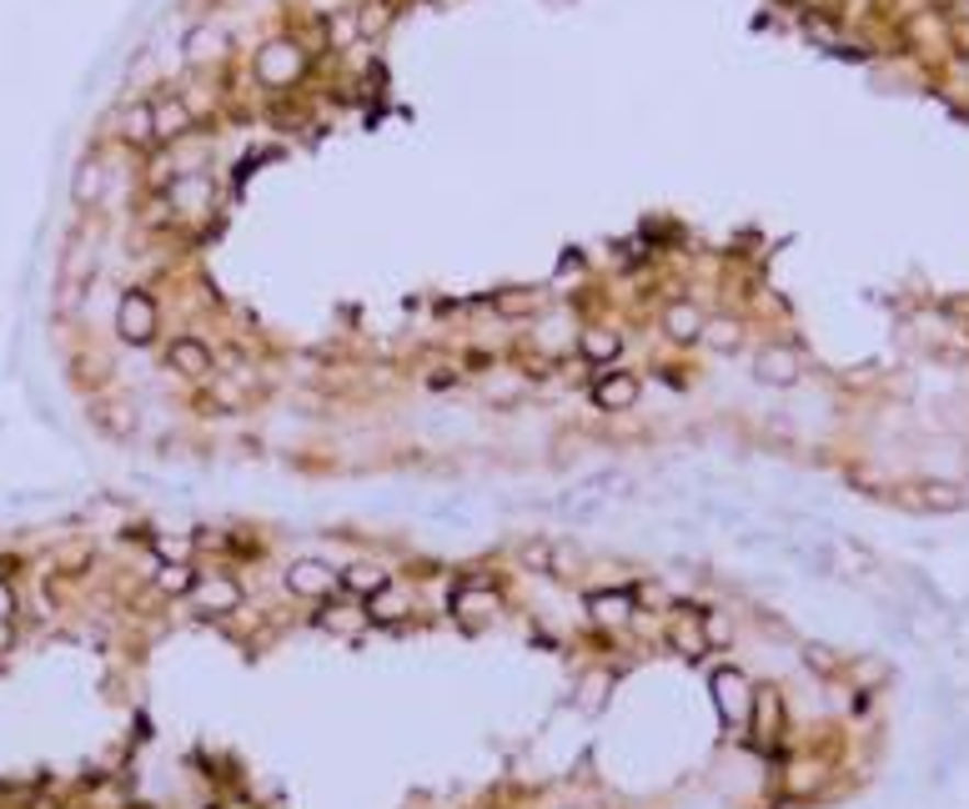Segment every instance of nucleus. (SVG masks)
Segmentation results:
<instances>
[{"label": "nucleus", "instance_id": "4", "mask_svg": "<svg viewBox=\"0 0 969 809\" xmlns=\"http://www.w3.org/2000/svg\"><path fill=\"white\" fill-rule=\"evenodd\" d=\"M448 608L458 614L462 629H483V623L493 619L497 608H503V594H497L487 578H473V584H458V588H452Z\"/></svg>", "mask_w": 969, "mask_h": 809}, {"label": "nucleus", "instance_id": "11", "mask_svg": "<svg viewBox=\"0 0 969 809\" xmlns=\"http://www.w3.org/2000/svg\"><path fill=\"white\" fill-rule=\"evenodd\" d=\"M151 121H156V142H177V136L191 132V106L181 95H161V101H151Z\"/></svg>", "mask_w": 969, "mask_h": 809}, {"label": "nucleus", "instance_id": "10", "mask_svg": "<svg viewBox=\"0 0 969 809\" xmlns=\"http://www.w3.org/2000/svg\"><path fill=\"white\" fill-rule=\"evenodd\" d=\"M407 614H413L407 588L382 584L378 594H367V623H378V629H397V623H407Z\"/></svg>", "mask_w": 969, "mask_h": 809}, {"label": "nucleus", "instance_id": "15", "mask_svg": "<svg viewBox=\"0 0 969 809\" xmlns=\"http://www.w3.org/2000/svg\"><path fill=\"white\" fill-rule=\"evenodd\" d=\"M674 649L684 659H698L709 649V629H703V614H688V604L674 614Z\"/></svg>", "mask_w": 969, "mask_h": 809}, {"label": "nucleus", "instance_id": "26", "mask_svg": "<svg viewBox=\"0 0 969 809\" xmlns=\"http://www.w3.org/2000/svg\"><path fill=\"white\" fill-rule=\"evenodd\" d=\"M11 614H15V594L5 588V578H0V619H11Z\"/></svg>", "mask_w": 969, "mask_h": 809}, {"label": "nucleus", "instance_id": "1", "mask_svg": "<svg viewBox=\"0 0 969 809\" xmlns=\"http://www.w3.org/2000/svg\"><path fill=\"white\" fill-rule=\"evenodd\" d=\"M156 333H161V307H156V297L146 286H126L116 302V337L131 347H146Z\"/></svg>", "mask_w": 969, "mask_h": 809}, {"label": "nucleus", "instance_id": "8", "mask_svg": "<svg viewBox=\"0 0 969 809\" xmlns=\"http://www.w3.org/2000/svg\"><path fill=\"white\" fill-rule=\"evenodd\" d=\"M754 378L764 382V387H793V382L804 378V368L793 358V347H764L754 358Z\"/></svg>", "mask_w": 969, "mask_h": 809}, {"label": "nucleus", "instance_id": "22", "mask_svg": "<svg viewBox=\"0 0 969 809\" xmlns=\"http://www.w3.org/2000/svg\"><path fill=\"white\" fill-rule=\"evenodd\" d=\"M518 559L528 563V569L548 573V569H553V543H528V548H522V553H518Z\"/></svg>", "mask_w": 969, "mask_h": 809}, {"label": "nucleus", "instance_id": "20", "mask_svg": "<svg viewBox=\"0 0 969 809\" xmlns=\"http://www.w3.org/2000/svg\"><path fill=\"white\" fill-rule=\"evenodd\" d=\"M387 584V573L378 569V563H357V569H342V588L347 594H378V588Z\"/></svg>", "mask_w": 969, "mask_h": 809}, {"label": "nucleus", "instance_id": "2", "mask_svg": "<svg viewBox=\"0 0 969 809\" xmlns=\"http://www.w3.org/2000/svg\"><path fill=\"white\" fill-rule=\"evenodd\" d=\"M709 689H713V709H719L723 724H744V719L754 715V684H748L739 668H719V674L709 678Z\"/></svg>", "mask_w": 969, "mask_h": 809}, {"label": "nucleus", "instance_id": "16", "mask_svg": "<svg viewBox=\"0 0 969 809\" xmlns=\"http://www.w3.org/2000/svg\"><path fill=\"white\" fill-rule=\"evenodd\" d=\"M257 71H261V81H272V86H282V81H292L296 71H302V56L292 50V41H277L272 50H261V60H257Z\"/></svg>", "mask_w": 969, "mask_h": 809}, {"label": "nucleus", "instance_id": "17", "mask_svg": "<svg viewBox=\"0 0 969 809\" xmlns=\"http://www.w3.org/2000/svg\"><path fill=\"white\" fill-rule=\"evenodd\" d=\"M71 196H76V206H95L101 196H106V167L101 161H81V171H76V181H71Z\"/></svg>", "mask_w": 969, "mask_h": 809}, {"label": "nucleus", "instance_id": "21", "mask_svg": "<svg viewBox=\"0 0 969 809\" xmlns=\"http://www.w3.org/2000/svg\"><path fill=\"white\" fill-rule=\"evenodd\" d=\"M156 588H161V594H191V588H196V573H191V563H161Z\"/></svg>", "mask_w": 969, "mask_h": 809}, {"label": "nucleus", "instance_id": "13", "mask_svg": "<svg viewBox=\"0 0 969 809\" xmlns=\"http://www.w3.org/2000/svg\"><path fill=\"white\" fill-rule=\"evenodd\" d=\"M618 352H623V337L608 333V327H588V333L578 337V358L593 362V368H613Z\"/></svg>", "mask_w": 969, "mask_h": 809}, {"label": "nucleus", "instance_id": "6", "mask_svg": "<svg viewBox=\"0 0 969 809\" xmlns=\"http://www.w3.org/2000/svg\"><path fill=\"white\" fill-rule=\"evenodd\" d=\"M588 397H593V407H604V413H623V407L639 403V378L623 368H604L593 378Z\"/></svg>", "mask_w": 969, "mask_h": 809}, {"label": "nucleus", "instance_id": "14", "mask_svg": "<svg viewBox=\"0 0 969 809\" xmlns=\"http://www.w3.org/2000/svg\"><path fill=\"white\" fill-rule=\"evenodd\" d=\"M588 608L598 623H623L639 608V594L633 588H598V594H588Z\"/></svg>", "mask_w": 969, "mask_h": 809}, {"label": "nucleus", "instance_id": "7", "mask_svg": "<svg viewBox=\"0 0 969 809\" xmlns=\"http://www.w3.org/2000/svg\"><path fill=\"white\" fill-rule=\"evenodd\" d=\"M187 598L196 614L216 619V614H232V608L241 604V588H237V578H196V588H191Z\"/></svg>", "mask_w": 969, "mask_h": 809}, {"label": "nucleus", "instance_id": "19", "mask_svg": "<svg viewBox=\"0 0 969 809\" xmlns=\"http://www.w3.org/2000/svg\"><path fill=\"white\" fill-rule=\"evenodd\" d=\"M121 136H126L131 146H151V142H156L151 101H136V106H126V116H121Z\"/></svg>", "mask_w": 969, "mask_h": 809}, {"label": "nucleus", "instance_id": "3", "mask_svg": "<svg viewBox=\"0 0 969 809\" xmlns=\"http://www.w3.org/2000/svg\"><path fill=\"white\" fill-rule=\"evenodd\" d=\"M286 588H292L296 598L327 604V598L342 594V569H331V563H322V559H296L292 569H286Z\"/></svg>", "mask_w": 969, "mask_h": 809}, {"label": "nucleus", "instance_id": "5", "mask_svg": "<svg viewBox=\"0 0 969 809\" xmlns=\"http://www.w3.org/2000/svg\"><path fill=\"white\" fill-rule=\"evenodd\" d=\"M166 368L177 372V378L187 382H206L216 372V358H212V347L202 342V337H171V347H166Z\"/></svg>", "mask_w": 969, "mask_h": 809}, {"label": "nucleus", "instance_id": "23", "mask_svg": "<svg viewBox=\"0 0 969 809\" xmlns=\"http://www.w3.org/2000/svg\"><path fill=\"white\" fill-rule=\"evenodd\" d=\"M703 629H709V649H713V643L723 649V643L733 639V623L723 619V614H703Z\"/></svg>", "mask_w": 969, "mask_h": 809}, {"label": "nucleus", "instance_id": "25", "mask_svg": "<svg viewBox=\"0 0 969 809\" xmlns=\"http://www.w3.org/2000/svg\"><path fill=\"white\" fill-rule=\"evenodd\" d=\"M719 327V347L729 352V347H739V322H713Z\"/></svg>", "mask_w": 969, "mask_h": 809}, {"label": "nucleus", "instance_id": "9", "mask_svg": "<svg viewBox=\"0 0 969 809\" xmlns=\"http://www.w3.org/2000/svg\"><path fill=\"white\" fill-rule=\"evenodd\" d=\"M754 744L758 750H774L784 734V699L774 689H754Z\"/></svg>", "mask_w": 969, "mask_h": 809}, {"label": "nucleus", "instance_id": "18", "mask_svg": "<svg viewBox=\"0 0 969 809\" xmlns=\"http://www.w3.org/2000/svg\"><path fill=\"white\" fill-rule=\"evenodd\" d=\"M206 202H212V181H206V177H181L177 187H171V206H177L181 216H187V212H206Z\"/></svg>", "mask_w": 969, "mask_h": 809}, {"label": "nucleus", "instance_id": "24", "mask_svg": "<svg viewBox=\"0 0 969 809\" xmlns=\"http://www.w3.org/2000/svg\"><path fill=\"white\" fill-rule=\"evenodd\" d=\"M382 25H387V5H372V11H362V36H378Z\"/></svg>", "mask_w": 969, "mask_h": 809}, {"label": "nucleus", "instance_id": "12", "mask_svg": "<svg viewBox=\"0 0 969 809\" xmlns=\"http://www.w3.org/2000/svg\"><path fill=\"white\" fill-rule=\"evenodd\" d=\"M703 327H709V322H703V312H698L694 302H668V312H663V333L674 337L678 347L698 342V337H703Z\"/></svg>", "mask_w": 969, "mask_h": 809}, {"label": "nucleus", "instance_id": "27", "mask_svg": "<svg viewBox=\"0 0 969 809\" xmlns=\"http://www.w3.org/2000/svg\"><path fill=\"white\" fill-rule=\"evenodd\" d=\"M11 649V619H0V654Z\"/></svg>", "mask_w": 969, "mask_h": 809}]
</instances>
